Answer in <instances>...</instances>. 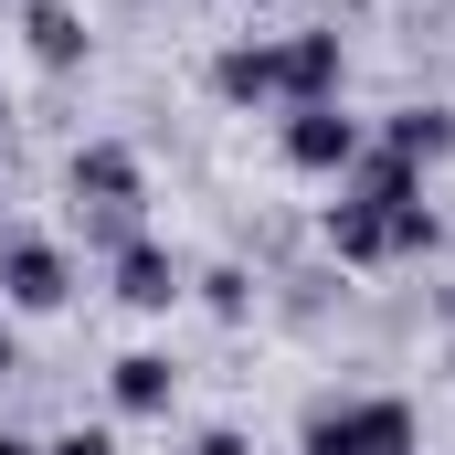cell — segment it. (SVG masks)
Masks as SVG:
<instances>
[{
  "instance_id": "1",
  "label": "cell",
  "mask_w": 455,
  "mask_h": 455,
  "mask_svg": "<svg viewBox=\"0 0 455 455\" xmlns=\"http://www.w3.org/2000/svg\"><path fill=\"white\" fill-rule=\"evenodd\" d=\"M435 202H424V180L403 170V159H381V148H360V170L339 180V202H329V254L339 265H403V254H435Z\"/></svg>"
},
{
  "instance_id": "2",
  "label": "cell",
  "mask_w": 455,
  "mask_h": 455,
  "mask_svg": "<svg viewBox=\"0 0 455 455\" xmlns=\"http://www.w3.org/2000/svg\"><path fill=\"white\" fill-rule=\"evenodd\" d=\"M64 180H75V212H85V233H96L107 254H116V243H138V202H148V170H138V148L85 138Z\"/></svg>"
},
{
  "instance_id": "3",
  "label": "cell",
  "mask_w": 455,
  "mask_h": 455,
  "mask_svg": "<svg viewBox=\"0 0 455 455\" xmlns=\"http://www.w3.org/2000/svg\"><path fill=\"white\" fill-rule=\"evenodd\" d=\"M403 445H424V435H413V403H392V392H349L297 424V455H403Z\"/></svg>"
},
{
  "instance_id": "4",
  "label": "cell",
  "mask_w": 455,
  "mask_h": 455,
  "mask_svg": "<svg viewBox=\"0 0 455 455\" xmlns=\"http://www.w3.org/2000/svg\"><path fill=\"white\" fill-rule=\"evenodd\" d=\"M64 297H75V254H64L53 233H11V243H0V307L53 318Z\"/></svg>"
},
{
  "instance_id": "5",
  "label": "cell",
  "mask_w": 455,
  "mask_h": 455,
  "mask_svg": "<svg viewBox=\"0 0 455 455\" xmlns=\"http://www.w3.org/2000/svg\"><path fill=\"white\" fill-rule=\"evenodd\" d=\"M275 148H286L297 180H349L371 138H360V116H339V107H286V138H275Z\"/></svg>"
},
{
  "instance_id": "6",
  "label": "cell",
  "mask_w": 455,
  "mask_h": 455,
  "mask_svg": "<svg viewBox=\"0 0 455 455\" xmlns=\"http://www.w3.org/2000/svg\"><path fill=\"white\" fill-rule=\"evenodd\" d=\"M212 96L286 116V53H275V43H223V53H212Z\"/></svg>"
},
{
  "instance_id": "7",
  "label": "cell",
  "mask_w": 455,
  "mask_h": 455,
  "mask_svg": "<svg viewBox=\"0 0 455 455\" xmlns=\"http://www.w3.org/2000/svg\"><path fill=\"white\" fill-rule=\"evenodd\" d=\"M286 53V107H339V32H275Z\"/></svg>"
},
{
  "instance_id": "8",
  "label": "cell",
  "mask_w": 455,
  "mask_h": 455,
  "mask_svg": "<svg viewBox=\"0 0 455 455\" xmlns=\"http://www.w3.org/2000/svg\"><path fill=\"white\" fill-rule=\"evenodd\" d=\"M116 297H127V307H138V318H159V307H180V265H170V243H148V233H138V243H116Z\"/></svg>"
},
{
  "instance_id": "9",
  "label": "cell",
  "mask_w": 455,
  "mask_h": 455,
  "mask_svg": "<svg viewBox=\"0 0 455 455\" xmlns=\"http://www.w3.org/2000/svg\"><path fill=\"white\" fill-rule=\"evenodd\" d=\"M381 159H403L413 180L445 170V159H455V116H445V107H403L392 127H381Z\"/></svg>"
},
{
  "instance_id": "10",
  "label": "cell",
  "mask_w": 455,
  "mask_h": 455,
  "mask_svg": "<svg viewBox=\"0 0 455 455\" xmlns=\"http://www.w3.org/2000/svg\"><path fill=\"white\" fill-rule=\"evenodd\" d=\"M170 392H180L170 349H127L116 360V413H170Z\"/></svg>"
},
{
  "instance_id": "11",
  "label": "cell",
  "mask_w": 455,
  "mask_h": 455,
  "mask_svg": "<svg viewBox=\"0 0 455 455\" xmlns=\"http://www.w3.org/2000/svg\"><path fill=\"white\" fill-rule=\"evenodd\" d=\"M21 32H32V53H43L53 75H75V64H85V21H75L64 0H32V11H21Z\"/></svg>"
},
{
  "instance_id": "12",
  "label": "cell",
  "mask_w": 455,
  "mask_h": 455,
  "mask_svg": "<svg viewBox=\"0 0 455 455\" xmlns=\"http://www.w3.org/2000/svg\"><path fill=\"white\" fill-rule=\"evenodd\" d=\"M202 307H212V318H243V307H254V275H243V265H212V275H202Z\"/></svg>"
},
{
  "instance_id": "13",
  "label": "cell",
  "mask_w": 455,
  "mask_h": 455,
  "mask_svg": "<svg viewBox=\"0 0 455 455\" xmlns=\"http://www.w3.org/2000/svg\"><path fill=\"white\" fill-rule=\"evenodd\" d=\"M43 455H116V435H107V424H75V435H53Z\"/></svg>"
},
{
  "instance_id": "14",
  "label": "cell",
  "mask_w": 455,
  "mask_h": 455,
  "mask_svg": "<svg viewBox=\"0 0 455 455\" xmlns=\"http://www.w3.org/2000/svg\"><path fill=\"white\" fill-rule=\"evenodd\" d=\"M191 455H254V445H243L233 424H212V435H191Z\"/></svg>"
},
{
  "instance_id": "15",
  "label": "cell",
  "mask_w": 455,
  "mask_h": 455,
  "mask_svg": "<svg viewBox=\"0 0 455 455\" xmlns=\"http://www.w3.org/2000/svg\"><path fill=\"white\" fill-rule=\"evenodd\" d=\"M0 455H43V445H32V435H11V424H0Z\"/></svg>"
},
{
  "instance_id": "16",
  "label": "cell",
  "mask_w": 455,
  "mask_h": 455,
  "mask_svg": "<svg viewBox=\"0 0 455 455\" xmlns=\"http://www.w3.org/2000/svg\"><path fill=\"white\" fill-rule=\"evenodd\" d=\"M0 371H21V339H11V329H0Z\"/></svg>"
},
{
  "instance_id": "17",
  "label": "cell",
  "mask_w": 455,
  "mask_h": 455,
  "mask_svg": "<svg viewBox=\"0 0 455 455\" xmlns=\"http://www.w3.org/2000/svg\"><path fill=\"white\" fill-rule=\"evenodd\" d=\"M445 329H455V286H445Z\"/></svg>"
},
{
  "instance_id": "18",
  "label": "cell",
  "mask_w": 455,
  "mask_h": 455,
  "mask_svg": "<svg viewBox=\"0 0 455 455\" xmlns=\"http://www.w3.org/2000/svg\"><path fill=\"white\" fill-rule=\"evenodd\" d=\"M0 127H11V96H0Z\"/></svg>"
}]
</instances>
